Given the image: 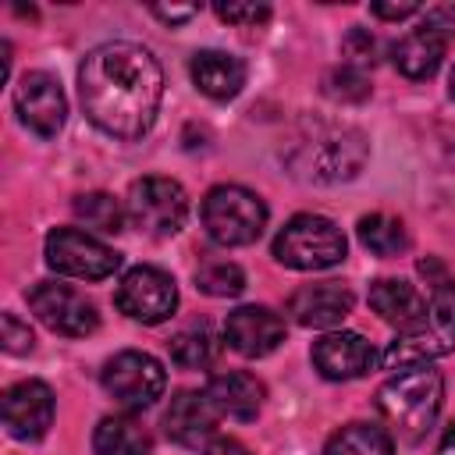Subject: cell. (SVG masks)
Segmentation results:
<instances>
[{"mask_svg": "<svg viewBox=\"0 0 455 455\" xmlns=\"http://www.w3.org/2000/svg\"><path fill=\"white\" fill-rule=\"evenodd\" d=\"M85 117L114 139H142L160 110L164 71L139 43H100L78 68Z\"/></svg>", "mask_w": 455, "mask_h": 455, "instance_id": "cell-1", "label": "cell"}, {"mask_svg": "<svg viewBox=\"0 0 455 455\" xmlns=\"http://www.w3.org/2000/svg\"><path fill=\"white\" fill-rule=\"evenodd\" d=\"M444 402V380L430 366L398 370L377 391V412L387 423V434L398 441H419L434 427Z\"/></svg>", "mask_w": 455, "mask_h": 455, "instance_id": "cell-2", "label": "cell"}, {"mask_svg": "<svg viewBox=\"0 0 455 455\" xmlns=\"http://www.w3.org/2000/svg\"><path fill=\"white\" fill-rule=\"evenodd\" d=\"M366 139L355 128H313V135L299 139L288 153V167L295 178L313 185H334L348 181L366 164Z\"/></svg>", "mask_w": 455, "mask_h": 455, "instance_id": "cell-3", "label": "cell"}, {"mask_svg": "<svg viewBox=\"0 0 455 455\" xmlns=\"http://www.w3.org/2000/svg\"><path fill=\"white\" fill-rule=\"evenodd\" d=\"M455 352V281H441L430 291L427 313L409 331H398L384 352L387 370H412L427 366L437 355Z\"/></svg>", "mask_w": 455, "mask_h": 455, "instance_id": "cell-4", "label": "cell"}, {"mask_svg": "<svg viewBox=\"0 0 455 455\" xmlns=\"http://www.w3.org/2000/svg\"><path fill=\"white\" fill-rule=\"evenodd\" d=\"M345 252H348V242L341 228L320 213L291 217L274 238V259L291 270H327L341 263Z\"/></svg>", "mask_w": 455, "mask_h": 455, "instance_id": "cell-5", "label": "cell"}, {"mask_svg": "<svg viewBox=\"0 0 455 455\" xmlns=\"http://www.w3.org/2000/svg\"><path fill=\"white\" fill-rule=\"evenodd\" d=\"M203 228L217 245H252L267 228V206L242 185H217L203 199Z\"/></svg>", "mask_w": 455, "mask_h": 455, "instance_id": "cell-6", "label": "cell"}, {"mask_svg": "<svg viewBox=\"0 0 455 455\" xmlns=\"http://www.w3.org/2000/svg\"><path fill=\"white\" fill-rule=\"evenodd\" d=\"M124 213L146 235H160V238L164 235H178L185 217H188V196L174 178L149 174V178H139L128 188Z\"/></svg>", "mask_w": 455, "mask_h": 455, "instance_id": "cell-7", "label": "cell"}, {"mask_svg": "<svg viewBox=\"0 0 455 455\" xmlns=\"http://www.w3.org/2000/svg\"><path fill=\"white\" fill-rule=\"evenodd\" d=\"M100 380H103V391L117 405H124L128 412H139V409H149L164 395L167 373H164V366L149 352L124 348L114 359H107Z\"/></svg>", "mask_w": 455, "mask_h": 455, "instance_id": "cell-8", "label": "cell"}, {"mask_svg": "<svg viewBox=\"0 0 455 455\" xmlns=\"http://www.w3.org/2000/svg\"><path fill=\"white\" fill-rule=\"evenodd\" d=\"M46 263L64 277L103 281L121 267V256L78 228H53L46 235Z\"/></svg>", "mask_w": 455, "mask_h": 455, "instance_id": "cell-9", "label": "cell"}, {"mask_svg": "<svg viewBox=\"0 0 455 455\" xmlns=\"http://www.w3.org/2000/svg\"><path fill=\"white\" fill-rule=\"evenodd\" d=\"M25 299H28V309H32L50 331H57V334L85 338V334H92V331L100 327L96 306H92L82 291H75V288H68V284L39 281V284L28 288Z\"/></svg>", "mask_w": 455, "mask_h": 455, "instance_id": "cell-10", "label": "cell"}, {"mask_svg": "<svg viewBox=\"0 0 455 455\" xmlns=\"http://www.w3.org/2000/svg\"><path fill=\"white\" fill-rule=\"evenodd\" d=\"M117 309L139 323H164L178 309L174 277L160 267H132L117 284Z\"/></svg>", "mask_w": 455, "mask_h": 455, "instance_id": "cell-11", "label": "cell"}, {"mask_svg": "<svg viewBox=\"0 0 455 455\" xmlns=\"http://www.w3.org/2000/svg\"><path fill=\"white\" fill-rule=\"evenodd\" d=\"M14 110L28 132L53 139L68 121V100L50 71H25L14 85Z\"/></svg>", "mask_w": 455, "mask_h": 455, "instance_id": "cell-12", "label": "cell"}, {"mask_svg": "<svg viewBox=\"0 0 455 455\" xmlns=\"http://www.w3.org/2000/svg\"><path fill=\"white\" fill-rule=\"evenodd\" d=\"M53 391L43 380H21L4 395V427L18 441H39L53 423Z\"/></svg>", "mask_w": 455, "mask_h": 455, "instance_id": "cell-13", "label": "cell"}, {"mask_svg": "<svg viewBox=\"0 0 455 455\" xmlns=\"http://www.w3.org/2000/svg\"><path fill=\"white\" fill-rule=\"evenodd\" d=\"M224 341L245 359H263L284 341V320L267 306H242L228 316Z\"/></svg>", "mask_w": 455, "mask_h": 455, "instance_id": "cell-14", "label": "cell"}, {"mask_svg": "<svg viewBox=\"0 0 455 455\" xmlns=\"http://www.w3.org/2000/svg\"><path fill=\"white\" fill-rule=\"evenodd\" d=\"M373 359L377 355H373L370 341L355 331H334L313 345V366L327 380H355L373 370Z\"/></svg>", "mask_w": 455, "mask_h": 455, "instance_id": "cell-15", "label": "cell"}, {"mask_svg": "<svg viewBox=\"0 0 455 455\" xmlns=\"http://www.w3.org/2000/svg\"><path fill=\"white\" fill-rule=\"evenodd\" d=\"M220 412L213 409L206 391H178L164 412V430L171 441L185 444V448H199L213 437Z\"/></svg>", "mask_w": 455, "mask_h": 455, "instance_id": "cell-16", "label": "cell"}, {"mask_svg": "<svg viewBox=\"0 0 455 455\" xmlns=\"http://www.w3.org/2000/svg\"><path fill=\"white\" fill-rule=\"evenodd\" d=\"M352 291L338 281L306 284L288 299V313L302 327H338L352 313Z\"/></svg>", "mask_w": 455, "mask_h": 455, "instance_id": "cell-17", "label": "cell"}, {"mask_svg": "<svg viewBox=\"0 0 455 455\" xmlns=\"http://www.w3.org/2000/svg\"><path fill=\"white\" fill-rule=\"evenodd\" d=\"M448 43H451V39H448L441 28L419 21V28H412L409 36H402V39L395 43V50H391L395 68H398L405 78H412V82L430 78V75L441 68Z\"/></svg>", "mask_w": 455, "mask_h": 455, "instance_id": "cell-18", "label": "cell"}, {"mask_svg": "<svg viewBox=\"0 0 455 455\" xmlns=\"http://www.w3.org/2000/svg\"><path fill=\"white\" fill-rule=\"evenodd\" d=\"M206 395H210V402L220 416L238 419V423L256 419V412L263 405V384L245 370H228V373L210 377Z\"/></svg>", "mask_w": 455, "mask_h": 455, "instance_id": "cell-19", "label": "cell"}, {"mask_svg": "<svg viewBox=\"0 0 455 455\" xmlns=\"http://www.w3.org/2000/svg\"><path fill=\"white\" fill-rule=\"evenodd\" d=\"M192 82L210 100H231L245 85V64L224 50H199L192 57Z\"/></svg>", "mask_w": 455, "mask_h": 455, "instance_id": "cell-20", "label": "cell"}, {"mask_svg": "<svg viewBox=\"0 0 455 455\" xmlns=\"http://www.w3.org/2000/svg\"><path fill=\"white\" fill-rule=\"evenodd\" d=\"M370 306L380 320L395 323L398 331H409L412 323L423 320L427 313V299L409 284V281H398V277H380L370 284Z\"/></svg>", "mask_w": 455, "mask_h": 455, "instance_id": "cell-21", "label": "cell"}, {"mask_svg": "<svg viewBox=\"0 0 455 455\" xmlns=\"http://www.w3.org/2000/svg\"><path fill=\"white\" fill-rule=\"evenodd\" d=\"M96 455H149L153 441L132 416H107L92 434Z\"/></svg>", "mask_w": 455, "mask_h": 455, "instance_id": "cell-22", "label": "cell"}, {"mask_svg": "<svg viewBox=\"0 0 455 455\" xmlns=\"http://www.w3.org/2000/svg\"><path fill=\"white\" fill-rule=\"evenodd\" d=\"M323 455H395V437L377 423H345L331 434Z\"/></svg>", "mask_w": 455, "mask_h": 455, "instance_id": "cell-23", "label": "cell"}, {"mask_svg": "<svg viewBox=\"0 0 455 455\" xmlns=\"http://www.w3.org/2000/svg\"><path fill=\"white\" fill-rule=\"evenodd\" d=\"M167 348H171V359H174L178 366H185V370H203V366H210V363L217 359L220 341H217L213 327L203 320V323L181 327V331L167 341Z\"/></svg>", "mask_w": 455, "mask_h": 455, "instance_id": "cell-24", "label": "cell"}, {"mask_svg": "<svg viewBox=\"0 0 455 455\" xmlns=\"http://www.w3.org/2000/svg\"><path fill=\"white\" fill-rule=\"evenodd\" d=\"M359 242L373 252V256H398L409 249V235H405V224L398 217H387V213H366L359 217Z\"/></svg>", "mask_w": 455, "mask_h": 455, "instance_id": "cell-25", "label": "cell"}, {"mask_svg": "<svg viewBox=\"0 0 455 455\" xmlns=\"http://www.w3.org/2000/svg\"><path fill=\"white\" fill-rule=\"evenodd\" d=\"M75 217H78L85 228L100 231V235H114V231H121V224H124L121 203H117L114 196H107V192H85V196H78V199H75Z\"/></svg>", "mask_w": 455, "mask_h": 455, "instance_id": "cell-26", "label": "cell"}, {"mask_svg": "<svg viewBox=\"0 0 455 455\" xmlns=\"http://www.w3.org/2000/svg\"><path fill=\"white\" fill-rule=\"evenodd\" d=\"M196 284L199 291L206 295H217V299H231L245 288V274L238 263H228V259H213V263H203L196 270Z\"/></svg>", "mask_w": 455, "mask_h": 455, "instance_id": "cell-27", "label": "cell"}, {"mask_svg": "<svg viewBox=\"0 0 455 455\" xmlns=\"http://www.w3.org/2000/svg\"><path fill=\"white\" fill-rule=\"evenodd\" d=\"M327 92H331V96H341V100H363V96L370 92V82H366L363 68L345 64L341 71H334V75L327 78Z\"/></svg>", "mask_w": 455, "mask_h": 455, "instance_id": "cell-28", "label": "cell"}, {"mask_svg": "<svg viewBox=\"0 0 455 455\" xmlns=\"http://www.w3.org/2000/svg\"><path fill=\"white\" fill-rule=\"evenodd\" d=\"M0 327H4V348L11 352V355H25V352H32V331H28V323H21L14 313H4V320H0Z\"/></svg>", "mask_w": 455, "mask_h": 455, "instance_id": "cell-29", "label": "cell"}, {"mask_svg": "<svg viewBox=\"0 0 455 455\" xmlns=\"http://www.w3.org/2000/svg\"><path fill=\"white\" fill-rule=\"evenodd\" d=\"M213 11H217V18L231 21V25H259L270 18L267 4H217Z\"/></svg>", "mask_w": 455, "mask_h": 455, "instance_id": "cell-30", "label": "cell"}, {"mask_svg": "<svg viewBox=\"0 0 455 455\" xmlns=\"http://www.w3.org/2000/svg\"><path fill=\"white\" fill-rule=\"evenodd\" d=\"M345 57L352 60V68H359L363 60H373V39L363 28H352L345 39Z\"/></svg>", "mask_w": 455, "mask_h": 455, "instance_id": "cell-31", "label": "cell"}, {"mask_svg": "<svg viewBox=\"0 0 455 455\" xmlns=\"http://www.w3.org/2000/svg\"><path fill=\"white\" fill-rule=\"evenodd\" d=\"M416 11H419V4H412V0H405V4H373V7H370V14L387 18V21H402V18L416 14Z\"/></svg>", "mask_w": 455, "mask_h": 455, "instance_id": "cell-32", "label": "cell"}, {"mask_svg": "<svg viewBox=\"0 0 455 455\" xmlns=\"http://www.w3.org/2000/svg\"><path fill=\"white\" fill-rule=\"evenodd\" d=\"M203 455H252V451L242 441H235V437H213Z\"/></svg>", "mask_w": 455, "mask_h": 455, "instance_id": "cell-33", "label": "cell"}, {"mask_svg": "<svg viewBox=\"0 0 455 455\" xmlns=\"http://www.w3.org/2000/svg\"><path fill=\"white\" fill-rule=\"evenodd\" d=\"M153 14H156L160 21H167V25H181V21L196 18L199 7H196V4H188V7H153Z\"/></svg>", "mask_w": 455, "mask_h": 455, "instance_id": "cell-34", "label": "cell"}, {"mask_svg": "<svg viewBox=\"0 0 455 455\" xmlns=\"http://www.w3.org/2000/svg\"><path fill=\"white\" fill-rule=\"evenodd\" d=\"M437 455H455V423L444 430V437H441V444H437Z\"/></svg>", "mask_w": 455, "mask_h": 455, "instance_id": "cell-35", "label": "cell"}, {"mask_svg": "<svg viewBox=\"0 0 455 455\" xmlns=\"http://www.w3.org/2000/svg\"><path fill=\"white\" fill-rule=\"evenodd\" d=\"M448 92H451V100H455V71H451V82H448Z\"/></svg>", "mask_w": 455, "mask_h": 455, "instance_id": "cell-36", "label": "cell"}]
</instances>
